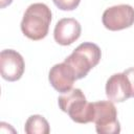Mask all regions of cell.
<instances>
[{
	"mask_svg": "<svg viewBox=\"0 0 134 134\" xmlns=\"http://www.w3.org/2000/svg\"><path fill=\"white\" fill-rule=\"evenodd\" d=\"M82 32L81 24L73 18H63L59 20L54 26L53 38L55 42L62 46L71 45L75 42Z\"/></svg>",
	"mask_w": 134,
	"mask_h": 134,
	"instance_id": "9c48e42d",
	"label": "cell"
},
{
	"mask_svg": "<svg viewBox=\"0 0 134 134\" xmlns=\"http://www.w3.org/2000/svg\"><path fill=\"white\" fill-rule=\"evenodd\" d=\"M48 80L50 85L60 93L71 90L74 81H76L72 68L66 62L53 65L49 70Z\"/></svg>",
	"mask_w": 134,
	"mask_h": 134,
	"instance_id": "ba28073f",
	"label": "cell"
},
{
	"mask_svg": "<svg viewBox=\"0 0 134 134\" xmlns=\"http://www.w3.org/2000/svg\"><path fill=\"white\" fill-rule=\"evenodd\" d=\"M102 21L104 26L111 31L129 28L134 24V8L129 4L113 5L105 9Z\"/></svg>",
	"mask_w": 134,
	"mask_h": 134,
	"instance_id": "5b68a950",
	"label": "cell"
},
{
	"mask_svg": "<svg viewBox=\"0 0 134 134\" xmlns=\"http://www.w3.org/2000/svg\"><path fill=\"white\" fill-rule=\"evenodd\" d=\"M24 131L26 134H48L50 127L44 116L35 114L29 116L25 121Z\"/></svg>",
	"mask_w": 134,
	"mask_h": 134,
	"instance_id": "30bf717a",
	"label": "cell"
},
{
	"mask_svg": "<svg viewBox=\"0 0 134 134\" xmlns=\"http://www.w3.org/2000/svg\"><path fill=\"white\" fill-rule=\"evenodd\" d=\"M54 5L61 10H73L75 9L81 0H52Z\"/></svg>",
	"mask_w": 134,
	"mask_h": 134,
	"instance_id": "8fae6325",
	"label": "cell"
},
{
	"mask_svg": "<svg viewBox=\"0 0 134 134\" xmlns=\"http://www.w3.org/2000/svg\"><path fill=\"white\" fill-rule=\"evenodd\" d=\"M25 63L23 57L14 49H4L0 53L1 76L8 82L20 80L24 73Z\"/></svg>",
	"mask_w": 134,
	"mask_h": 134,
	"instance_id": "8992f818",
	"label": "cell"
},
{
	"mask_svg": "<svg viewBox=\"0 0 134 134\" xmlns=\"http://www.w3.org/2000/svg\"><path fill=\"white\" fill-rule=\"evenodd\" d=\"M60 109L67 113L69 117L77 124H88L93 121V103H88L83 91L79 88L71 89L63 93L58 98Z\"/></svg>",
	"mask_w": 134,
	"mask_h": 134,
	"instance_id": "7a4b0ae2",
	"label": "cell"
},
{
	"mask_svg": "<svg viewBox=\"0 0 134 134\" xmlns=\"http://www.w3.org/2000/svg\"><path fill=\"white\" fill-rule=\"evenodd\" d=\"M126 73V75L128 76L130 83H131V86H132V97H134V67H131V68H128L124 71Z\"/></svg>",
	"mask_w": 134,
	"mask_h": 134,
	"instance_id": "7c38bea8",
	"label": "cell"
},
{
	"mask_svg": "<svg viewBox=\"0 0 134 134\" xmlns=\"http://www.w3.org/2000/svg\"><path fill=\"white\" fill-rule=\"evenodd\" d=\"M100 48L92 42H84L80 44L64 62H66L73 70L76 80L85 77L88 72L94 68L100 61Z\"/></svg>",
	"mask_w": 134,
	"mask_h": 134,
	"instance_id": "3957f363",
	"label": "cell"
},
{
	"mask_svg": "<svg viewBox=\"0 0 134 134\" xmlns=\"http://www.w3.org/2000/svg\"><path fill=\"white\" fill-rule=\"evenodd\" d=\"M13 0H0V7L1 8H4L6 6H8L9 4H12Z\"/></svg>",
	"mask_w": 134,
	"mask_h": 134,
	"instance_id": "4fadbf2b",
	"label": "cell"
},
{
	"mask_svg": "<svg viewBox=\"0 0 134 134\" xmlns=\"http://www.w3.org/2000/svg\"><path fill=\"white\" fill-rule=\"evenodd\" d=\"M106 95L114 103H122L132 97V86L125 72L112 74L106 83Z\"/></svg>",
	"mask_w": 134,
	"mask_h": 134,
	"instance_id": "52a82bcc",
	"label": "cell"
},
{
	"mask_svg": "<svg viewBox=\"0 0 134 134\" xmlns=\"http://www.w3.org/2000/svg\"><path fill=\"white\" fill-rule=\"evenodd\" d=\"M51 10L44 3H32L24 12L21 21V30L32 41L44 39L49 30Z\"/></svg>",
	"mask_w": 134,
	"mask_h": 134,
	"instance_id": "6da1fadb",
	"label": "cell"
},
{
	"mask_svg": "<svg viewBox=\"0 0 134 134\" xmlns=\"http://www.w3.org/2000/svg\"><path fill=\"white\" fill-rule=\"evenodd\" d=\"M93 122L98 134H117L120 132V125L117 120V110L114 104L109 100L93 103Z\"/></svg>",
	"mask_w": 134,
	"mask_h": 134,
	"instance_id": "277c9868",
	"label": "cell"
}]
</instances>
